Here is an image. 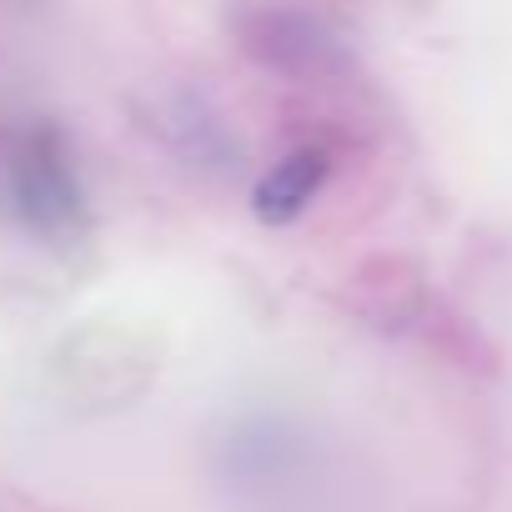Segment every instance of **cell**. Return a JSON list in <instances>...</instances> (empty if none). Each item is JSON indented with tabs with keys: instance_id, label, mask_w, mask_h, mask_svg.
<instances>
[{
	"instance_id": "6da1fadb",
	"label": "cell",
	"mask_w": 512,
	"mask_h": 512,
	"mask_svg": "<svg viewBox=\"0 0 512 512\" xmlns=\"http://www.w3.org/2000/svg\"><path fill=\"white\" fill-rule=\"evenodd\" d=\"M327 171H332V156H327L322 146H297V151H287L262 181H256V191H251V216L262 221V226H287V221H297V216L312 206V196H317V186L327 181Z\"/></svg>"
},
{
	"instance_id": "7a4b0ae2",
	"label": "cell",
	"mask_w": 512,
	"mask_h": 512,
	"mask_svg": "<svg viewBox=\"0 0 512 512\" xmlns=\"http://www.w3.org/2000/svg\"><path fill=\"white\" fill-rule=\"evenodd\" d=\"M16 181H21V201H26V211H31L41 226H61V221L76 211V186H71V176H66V161L46 156L41 141L21 156Z\"/></svg>"
}]
</instances>
